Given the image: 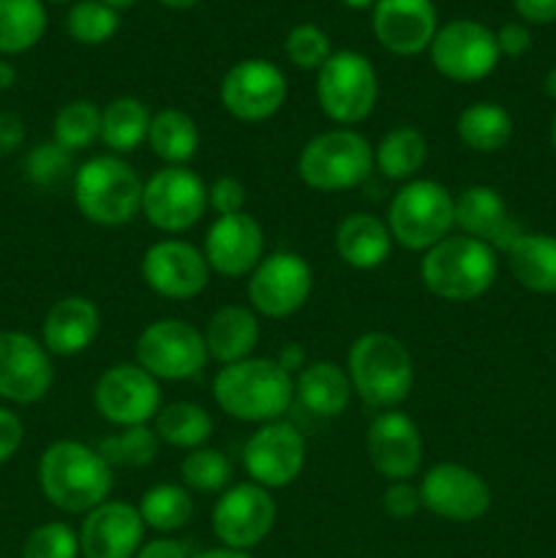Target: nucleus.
I'll return each mask as SVG.
<instances>
[{"instance_id":"1a4fd4ad","label":"nucleus","mask_w":556,"mask_h":558,"mask_svg":"<svg viewBox=\"0 0 556 558\" xmlns=\"http://www.w3.org/2000/svg\"><path fill=\"white\" fill-rule=\"evenodd\" d=\"M134 357L158 381H185L202 374L210 354L205 336L185 319H156L136 336Z\"/></svg>"},{"instance_id":"ea45409f","label":"nucleus","mask_w":556,"mask_h":558,"mask_svg":"<svg viewBox=\"0 0 556 558\" xmlns=\"http://www.w3.org/2000/svg\"><path fill=\"white\" fill-rule=\"evenodd\" d=\"M65 31L74 41L96 47L120 31V14L101 0H80L65 16Z\"/></svg>"},{"instance_id":"dca6fc26","label":"nucleus","mask_w":556,"mask_h":558,"mask_svg":"<svg viewBox=\"0 0 556 558\" xmlns=\"http://www.w3.org/2000/svg\"><path fill=\"white\" fill-rule=\"evenodd\" d=\"M243 469L262 488H287L305 469V439L287 420L259 425L243 447Z\"/></svg>"},{"instance_id":"473e14b6","label":"nucleus","mask_w":556,"mask_h":558,"mask_svg":"<svg viewBox=\"0 0 556 558\" xmlns=\"http://www.w3.org/2000/svg\"><path fill=\"white\" fill-rule=\"evenodd\" d=\"M458 140L474 153H499L512 140V118L501 104L474 101L456 120Z\"/></svg>"},{"instance_id":"37998d69","label":"nucleus","mask_w":556,"mask_h":558,"mask_svg":"<svg viewBox=\"0 0 556 558\" xmlns=\"http://www.w3.org/2000/svg\"><path fill=\"white\" fill-rule=\"evenodd\" d=\"M283 52H287L289 63L298 65L303 71H319L325 60L330 58V38L314 22H303L289 31L287 41H283Z\"/></svg>"},{"instance_id":"09e8293b","label":"nucleus","mask_w":556,"mask_h":558,"mask_svg":"<svg viewBox=\"0 0 556 558\" xmlns=\"http://www.w3.org/2000/svg\"><path fill=\"white\" fill-rule=\"evenodd\" d=\"M25 142V123L20 114L0 112V158L16 153Z\"/></svg>"},{"instance_id":"9b49d317","label":"nucleus","mask_w":556,"mask_h":558,"mask_svg":"<svg viewBox=\"0 0 556 558\" xmlns=\"http://www.w3.org/2000/svg\"><path fill=\"white\" fill-rule=\"evenodd\" d=\"M311 289H314V270L305 256L294 251L267 254L245 283L249 305L256 311V316H267V319H287L298 314L309 303Z\"/></svg>"},{"instance_id":"4d7b16f0","label":"nucleus","mask_w":556,"mask_h":558,"mask_svg":"<svg viewBox=\"0 0 556 558\" xmlns=\"http://www.w3.org/2000/svg\"><path fill=\"white\" fill-rule=\"evenodd\" d=\"M545 93L556 101V69H551L548 76H545Z\"/></svg>"},{"instance_id":"9d476101","label":"nucleus","mask_w":556,"mask_h":558,"mask_svg":"<svg viewBox=\"0 0 556 558\" xmlns=\"http://www.w3.org/2000/svg\"><path fill=\"white\" fill-rule=\"evenodd\" d=\"M207 213V183L189 167H164L145 180L142 216L164 234H183Z\"/></svg>"},{"instance_id":"5fc2aeb1","label":"nucleus","mask_w":556,"mask_h":558,"mask_svg":"<svg viewBox=\"0 0 556 558\" xmlns=\"http://www.w3.org/2000/svg\"><path fill=\"white\" fill-rule=\"evenodd\" d=\"M16 82V69L9 60H0V90H9Z\"/></svg>"},{"instance_id":"4be33fe9","label":"nucleus","mask_w":556,"mask_h":558,"mask_svg":"<svg viewBox=\"0 0 556 558\" xmlns=\"http://www.w3.org/2000/svg\"><path fill=\"white\" fill-rule=\"evenodd\" d=\"M145 521L140 510L125 501L107 499L82 521V558H134L145 543Z\"/></svg>"},{"instance_id":"a18cd8bd","label":"nucleus","mask_w":556,"mask_h":558,"mask_svg":"<svg viewBox=\"0 0 556 558\" xmlns=\"http://www.w3.org/2000/svg\"><path fill=\"white\" fill-rule=\"evenodd\" d=\"M207 207L216 210V216H234L245 207V185L232 174H221L207 185Z\"/></svg>"},{"instance_id":"39448f33","label":"nucleus","mask_w":556,"mask_h":558,"mask_svg":"<svg viewBox=\"0 0 556 558\" xmlns=\"http://www.w3.org/2000/svg\"><path fill=\"white\" fill-rule=\"evenodd\" d=\"M71 191L82 218L98 227H123L142 213L145 180L123 156L104 153L76 167Z\"/></svg>"},{"instance_id":"6ab92c4d","label":"nucleus","mask_w":556,"mask_h":558,"mask_svg":"<svg viewBox=\"0 0 556 558\" xmlns=\"http://www.w3.org/2000/svg\"><path fill=\"white\" fill-rule=\"evenodd\" d=\"M52 354L38 338L20 330L0 332V398L16 407L38 403L52 390Z\"/></svg>"},{"instance_id":"a878e982","label":"nucleus","mask_w":556,"mask_h":558,"mask_svg":"<svg viewBox=\"0 0 556 558\" xmlns=\"http://www.w3.org/2000/svg\"><path fill=\"white\" fill-rule=\"evenodd\" d=\"M333 245L343 265L354 270H376L390 259L392 234L387 221L374 213H349L333 234Z\"/></svg>"},{"instance_id":"052dcab7","label":"nucleus","mask_w":556,"mask_h":558,"mask_svg":"<svg viewBox=\"0 0 556 558\" xmlns=\"http://www.w3.org/2000/svg\"><path fill=\"white\" fill-rule=\"evenodd\" d=\"M551 145H554L556 150V114H554V123H551Z\"/></svg>"},{"instance_id":"864d4df0","label":"nucleus","mask_w":556,"mask_h":558,"mask_svg":"<svg viewBox=\"0 0 556 558\" xmlns=\"http://www.w3.org/2000/svg\"><path fill=\"white\" fill-rule=\"evenodd\" d=\"M194 558H254V556H251L249 550H234V548H223V545H218V548L202 550V554H196Z\"/></svg>"},{"instance_id":"c03bdc74","label":"nucleus","mask_w":556,"mask_h":558,"mask_svg":"<svg viewBox=\"0 0 556 558\" xmlns=\"http://www.w3.org/2000/svg\"><path fill=\"white\" fill-rule=\"evenodd\" d=\"M382 510L392 518V521H409L423 510L420 501V488L412 485V480H401V483H387L385 494H382Z\"/></svg>"},{"instance_id":"de8ad7c7","label":"nucleus","mask_w":556,"mask_h":558,"mask_svg":"<svg viewBox=\"0 0 556 558\" xmlns=\"http://www.w3.org/2000/svg\"><path fill=\"white\" fill-rule=\"evenodd\" d=\"M529 44H532V36H529L527 25H521V22H507V25H501L499 33H496L499 54H507V58H521L529 49Z\"/></svg>"},{"instance_id":"58836bf2","label":"nucleus","mask_w":556,"mask_h":558,"mask_svg":"<svg viewBox=\"0 0 556 558\" xmlns=\"http://www.w3.org/2000/svg\"><path fill=\"white\" fill-rule=\"evenodd\" d=\"M180 480L196 494H223L232 480V463L221 450L196 447L180 461Z\"/></svg>"},{"instance_id":"8fccbe9b","label":"nucleus","mask_w":556,"mask_h":558,"mask_svg":"<svg viewBox=\"0 0 556 558\" xmlns=\"http://www.w3.org/2000/svg\"><path fill=\"white\" fill-rule=\"evenodd\" d=\"M134 558H191L185 543L172 537H156L142 543V548L136 550Z\"/></svg>"},{"instance_id":"412c9836","label":"nucleus","mask_w":556,"mask_h":558,"mask_svg":"<svg viewBox=\"0 0 556 558\" xmlns=\"http://www.w3.org/2000/svg\"><path fill=\"white\" fill-rule=\"evenodd\" d=\"M202 254L216 276L249 278L265 259V232L259 221L245 210L234 216H218L207 227Z\"/></svg>"},{"instance_id":"f3484780","label":"nucleus","mask_w":556,"mask_h":558,"mask_svg":"<svg viewBox=\"0 0 556 558\" xmlns=\"http://www.w3.org/2000/svg\"><path fill=\"white\" fill-rule=\"evenodd\" d=\"M423 510L442 521L472 523L491 510V488L474 469L463 463H436L420 480Z\"/></svg>"},{"instance_id":"393cba45","label":"nucleus","mask_w":556,"mask_h":558,"mask_svg":"<svg viewBox=\"0 0 556 558\" xmlns=\"http://www.w3.org/2000/svg\"><path fill=\"white\" fill-rule=\"evenodd\" d=\"M98 332H101L98 305L82 294H69L60 298L44 316L41 343L55 357H74L93 347Z\"/></svg>"},{"instance_id":"f8f14e48","label":"nucleus","mask_w":556,"mask_h":558,"mask_svg":"<svg viewBox=\"0 0 556 558\" xmlns=\"http://www.w3.org/2000/svg\"><path fill=\"white\" fill-rule=\"evenodd\" d=\"M278 507L267 488L256 483H234L218 496L210 526L223 548L254 550L270 537Z\"/></svg>"},{"instance_id":"ddd939ff","label":"nucleus","mask_w":556,"mask_h":558,"mask_svg":"<svg viewBox=\"0 0 556 558\" xmlns=\"http://www.w3.org/2000/svg\"><path fill=\"white\" fill-rule=\"evenodd\" d=\"M93 407L114 428L147 425L161 412V385L136 363H118L96 379Z\"/></svg>"},{"instance_id":"3c124183","label":"nucleus","mask_w":556,"mask_h":558,"mask_svg":"<svg viewBox=\"0 0 556 558\" xmlns=\"http://www.w3.org/2000/svg\"><path fill=\"white\" fill-rule=\"evenodd\" d=\"M518 16L532 25H548L556 22V0H512Z\"/></svg>"},{"instance_id":"7ed1b4c3","label":"nucleus","mask_w":556,"mask_h":558,"mask_svg":"<svg viewBox=\"0 0 556 558\" xmlns=\"http://www.w3.org/2000/svg\"><path fill=\"white\" fill-rule=\"evenodd\" d=\"M347 376L352 381V392L365 407L387 412L401 407L412 392V354L390 332H363L349 347Z\"/></svg>"},{"instance_id":"c756f323","label":"nucleus","mask_w":556,"mask_h":558,"mask_svg":"<svg viewBox=\"0 0 556 558\" xmlns=\"http://www.w3.org/2000/svg\"><path fill=\"white\" fill-rule=\"evenodd\" d=\"M153 112L136 96H120L101 109V142L112 156H129L147 142Z\"/></svg>"},{"instance_id":"cd10ccee","label":"nucleus","mask_w":556,"mask_h":558,"mask_svg":"<svg viewBox=\"0 0 556 558\" xmlns=\"http://www.w3.org/2000/svg\"><path fill=\"white\" fill-rule=\"evenodd\" d=\"M352 381H349L347 368L330 360L309 363L298 376H294V398L305 412L314 417L333 420L343 414V409L352 401Z\"/></svg>"},{"instance_id":"13d9d810","label":"nucleus","mask_w":556,"mask_h":558,"mask_svg":"<svg viewBox=\"0 0 556 558\" xmlns=\"http://www.w3.org/2000/svg\"><path fill=\"white\" fill-rule=\"evenodd\" d=\"M341 3L347 5V9L360 11V9H368V5H376V0H341Z\"/></svg>"},{"instance_id":"f257e3e1","label":"nucleus","mask_w":556,"mask_h":558,"mask_svg":"<svg viewBox=\"0 0 556 558\" xmlns=\"http://www.w3.org/2000/svg\"><path fill=\"white\" fill-rule=\"evenodd\" d=\"M38 488L65 515H87L112 494V466L96 447L74 439L52 441L38 458Z\"/></svg>"},{"instance_id":"b1692460","label":"nucleus","mask_w":556,"mask_h":558,"mask_svg":"<svg viewBox=\"0 0 556 558\" xmlns=\"http://www.w3.org/2000/svg\"><path fill=\"white\" fill-rule=\"evenodd\" d=\"M456 227H461L467 238L483 240L505 254L523 234L521 223L507 210V202L491 185H469L456 196Z\"/></svg>"},{"instance_id":"f03ea898","label":"nucleus","mask_w":556,"mask_h":558,"mask_svg":"<svg viewBox=\"0 0 556 558\" xmlns=\"http://www.w3.org/2000/svg\"><path fill=\"white\" fill-rule=\"evenodd\" d=\"M213 398L227 417L265 425L283 420L294 401V376L273 357H245L221 365L213 379Z\"/></svg>"},{"instance_id":"0eeeda50","label":"nucleus","mask_w":556,"mask_h":558,"mask_svg":"<svg viewBox=\"0 0 556 558\" xmlns=\"http://www.w3.org/2000/svg\"><path fill=\"white\" fill-rule=\"evenodd\" d=\"M456 227V196L442 183L414 178L392 194L387 207V229L392 243L407 251H428Z\"/></svg>"},{"instance_id":"aec40b11","label":"nucleus","mask_w":556,"mask_h":558,"mask_svg":"<svg viewBox=\"0 0 556 558\" xmlns=\"http://www.w3.org/2000/svg\"><path fill=\"white\" fill-rule=\"evenodd\" d=\"M368 461L387 483L412 480L423 463V436L418 423L398 409L379 412L365 434Z\"/></svg>"},{"instance_id":"a19ab883","label":"nucleus","mask_w":556,"mask_h":558,"mask_svg":"<svg viewBox=\"0 0 556 558\" xmlns=\"http://www.w3.org/2000/svg\"><path fill=\"white\" fill-rule=\"evenodd\" d=\"M74 153L60 147L58 142H41V145L31 147V153L25 156V178L36 189H58V185L74 180Z\"/></svg>"},{"instance_id":"c9c22d12","label":"nucleus","mask_w":556,"mask_h":558,"mask_svg":"<svg viewBox=\"0 0 556 558\" xmlns=\"http://www.w3.org/2000/svg\"><path fill=\"white\" fill-rule=\"evenodd\" d=\"M47 31L41 0H0V52L20 54L36 47Z\"/></svg>"},{"instance_id":"bf43d9fd","label":"nucleus","mask_w":556,"mask_h":558,"mask_svg":"<svg viewBox=\"0 0 556 558\" xmlns=\"http://www.w3.org/2000/svg\"><path fill=\"white\" fill-rule=\"evenodd\" d=\"M101 3H107V5H112L114 11L118 9H129V5H134L136 0H101Z\"/></svg>"},{"instance_id":"20e7f679","label":"nucleus","mask_w":556,"mask_h":558,"mask_svg":"<svg viewBox=\"0 0 556 558\" xmlns=\"http://www.w3.org/2000/svg\"><path fill=\"white\" fill-rule=\"evenodd\" d=\"M499 259L483 240L450 234L420 259V281L434 298L447 303H469L494 287Z\"/></svg>"},{"instance_id":"6e6d98bb","label":"nucleus","mask_w":556,"mask_h":558,"mask_svg":"<svg viewBox=\"0 0 556 558\" xmlns=\"http://www.w3.org/2000/svg\"><path fill=\"white\" fill-rule=\"evenodd\" d=\"M161 5H167V9H174V11H185V9H194L200 0H158Z\"/></svg>"},{"instance_id":"5701e85b","label":"nucleus","mask_w":556,"mask_h":558,"mask_svg":"<svg viewBox=\"0 0 556 558\" xmlns=\"http://www.w3.org/2000/svg\"><path fill=\"white\" fill-rule=\"evenodd\" d=\"M439 22L434 0H376L374 36L398 58L420 54L431 47Z\"/></svg>"},{"instance_id":"2f4dec72","label":"nucleus","mask_w":556,"mask_h":558,"mask_svg":"<svg viewBox=\"0 0 556 558\" xmlns=\"http://www.w3.org/2000/svg\"><path fill=\"white\" fill-rule=\"evenodd\" d=\"M147 145L167 167H185L200 150V129L189 112L167 107L153 114Z\"/></svg>"},{"instance_id":"7c9ffc66","label":"nucleus","mask_w":556,"mask_h":558,"mask_svg":"<svg viewBox=\"0 0 556 558\" xmlns=\"http://www.w3.org/2000/svg\"><path fill=\"white\" fill-rule=\"evenodd\" d=\"M428 161V140L414 125H396L374 147V167L382 178L409 183Z\"/></svg>"},{"instance_id":"680f3d73","label":"nucleus","mask_w":556,"mask_h":558,"mask_svg":"<svg viewBox=\"0 0 556 558\" xmlns=\"http://www.w3.org/2000/svg\"><path fill=\"white\" fill-rule=\"evenodd\" d=\"M52 3H69V0H52Z\"/></svg>"},{"instance_id":"bb28decb","label":"nucleus","mask_w":556,"mask_h":558,"mask_svg":"<svg viewBox=\"0 0 556 558\" xmlns=\"http://www.w3.org/2000/svg\"><path fill=\"white\" fill-rule=\"evenodd\" d=\"M202 336H205L210 360L221 365L240 363L245 357H254V349L259 343V316L251 305H221L210 314Z\"/></svg>"},{"instance_id":"4468645a","label":"nucleus","mask_w":556,"mask_h":558,"mask_svg":"<svg viewBox=\"0 0 556 558\" xmlns=\"http://www.w3.org/2000/svg\"><path fill=\"white\" fill-rule=\"evenodd\" d=\"M431 63L445 80L480 82L499 63L496 33L474 20H452L436 31L431 41Z\"/></svg>"},{"instance_id":"49530a36","label":"nucleus","mask_w":556,"mask_h":558,"mask_svg":"<svg viewBox=\"0 0 556 558\" xmlns=\"http://www.w3.org/2000/svg\"><path fill=\"white\" fill-rule=\"evenodd\" d=\"M22 439H25L22 420L11 409L0 407V463L11 461L16 456V450L22 447Z\"/></svg>"},{"instance_id":"f704fd0d","label":"nucleus","mask_w":556,"mask_h":558,"mask_svg":"<svg viewBox=\"0 0 556 558\" xmlns=\"http://www.w3.org/2000/svg\"><path fill=\"white\" fill-rule=\"evenodd\" d=\"M136 510L147 529L158 534H172L189 526V521L194 518V499L185 485L158 483L142 494Z\"/></svg>"},{"instance_id":"72a5a7b5","label":"nucleus","mask_w":556,"mask_h":558,"mask_svg":"<svg viewBox=\"0 0 556 558\" xmlns=\"http://www.w3.org/2000/svg\"><path fill=\"white\" fill-rule=\"evenodd\" d=\"M156 430L158 441L169 447H178V450H196V447H205L207 439L213 436V417L205 407L191 401H174L161 407V412L156 414Z\"/></svg>"},{"instance_id":"e433bc0d","label":"nucleus","mask_w":556,"mask_h":558,"mask_svg":"<svg viewBox=\"0 0 556 558\" xmlns=\"http://www.w3.org/2000/svg\"><path fill=\"white\" fill-rule=\"evenodd\" d=\"M52 142L71 153L87 150L101 142V109L85 98L63 104L52 120Z\"/></svg>"},{"instance_id":"2eb2a0df","label":"nucleus","mask_w":556,"mask_h":558,"mask_svg":"<svg viewBox=\"0 0 556 558\" xmlns=\"http://www.w3.org/2000/svg\"><path fill=\"white\" fill-rule=\"evenodd\" d=\"M221 107L240 123H262L287 101V76L265 58L234 63L221 80Z\"/></svg>"},{"instance_id":"a211bd4d","label":"nucleus","mask_w":556,"mask_h":558,"mask_svg":"<svg viewBox=\"0 0 556 558\" xmlns=\"http://www.w3.org/2000/svg\"><path fill=\"white\" fill-rule=\"evenodd\" d=\"M140 272L145 287L167 300L200 298L213 276L202 248L178 238L153 243L142 254Z\"/></svg>"},{"instance_id":"6e6552de","label":"nucleus","mask_w":556,"mask_h":558,"mask_svg":"<svg viewBox=\"0 0 556 558\" xmlns=\"http://www.w3.org/2000/svg\"><path fill=\"white\" fill-rule=\"evenodd\" d=\"M379 80L365 54L354 49L333 52L316 71V101L319 109L341 129L363 123L376 107Z\"/></svg>"},{"instance_id":"79ce46f5","label":"nucleus","mask_w":556,"mask_h":558,"mask_svg":"<svg viewBox=\"0 0 556 558\" xmlns=\"http://www.w3.org/2000/svg\"><path fill=\"white\" fill-rule=\"evenodd\" d=\"M80 534L63 521L33 529L22 545V558H80Z\"/></svg>"},{"instance_id":"4c0bfd02","label":"nucleus","mask_w":556,"mask_h":558,"mask_svg":"<svg viewBox=\"0 0 556 558\" xmlns=\"http://www.w3.org/2000/svg\"><path fill=\"white\" fill-rule=\"evenodd\" d=\"M158 447L161 441L150 425H131V428H118L114 434L104 436L96 450L109 466L140 469L156 461Z\"/></svg>"},{"instance_id":"603ef678","label":"nucleus","mask_w":556,"mask_h":558,"mask_svg":"<svg viewBox=\"0 0 556 558\" xmlns=\"http://www.w3.org/2000/svg\"><path fill=\"white\" fill-rule=\"evenodd\" d=\"M278 365H281L283 371H287V374H300V371L305 368V352H303V347H300V343H287V347L281 349V354H278Z\"/></svg>"},{"instance_id":"423d86ee","label":"nucleus","mask_w":556,"mask_h":558,"mask_svg":"<svg viewBox=\"0 0 556 558\" xmlns=\"http://www.w3.org/2000/svg\"><path fill=\"white\" fill-rule=\"evenodd\" d=\"M374 172V145L354 129H330L311 136L298 156V174L322 194L358 189Z\"/></svg>"},{"instance_id":"c85d7f7f","label":"nucleus","mask_w":556,"mask_h":558,"mask_svg":"<svg viewBox=\"0 0 556 558\" xmlns=\"http://www.w3.org/2000/svg\"><path fill=\"white\" fill-rule=\"evenodd\" d=\"M507 265L516 281L529 292L556 294V238L543 232H523L507 248Z\"/></svg>"}]
</instances>
